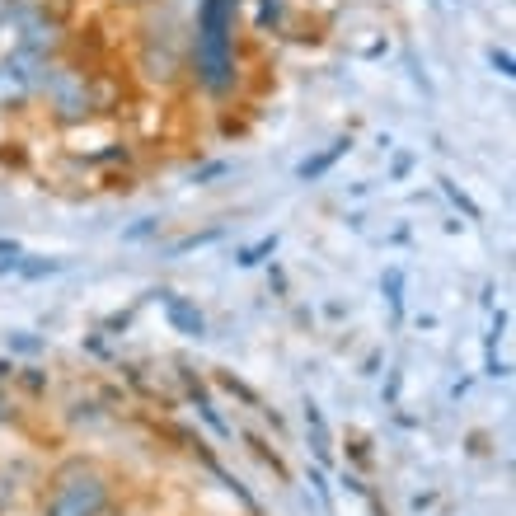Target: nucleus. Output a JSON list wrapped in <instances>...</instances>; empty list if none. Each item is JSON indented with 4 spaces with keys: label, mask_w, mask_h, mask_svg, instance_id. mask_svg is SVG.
I'll list each match as a JSON object with an SVG mask.
<instances>
[{
    "label": "nucleus",
    "mask_w": 516,
    "mask_h": 516,
    "mask_svg": "<svg viewBox=\"0 0 516 516\" xmlns=\"http://www.w3.org/2000/svg\"><path fill=\"white\" fill-rule=\"evenodd\" d=\"M66 273V258H43V254H24V263H19V273L24 282H43V277H57Z\"/></svg>",
    "instance_id": "obj_12"
},
{
    "label": "nucleus",
    "mask_w": 516,
    "mask_h": 516,
    "mask_svg": "<svg viewBox=\"0 0 516 516\" xmlns=\"http://www.w3.org/2000/svg\"><path fill=\"white\" fill-rule=\"evenodd\" d=\"M160 226H165L160 216H141V221H132V226L122 230V244H146V240H155V235H160Z\"/></svg>",
    "instance_id": "obj_16"
},
{
    "label": "nucleus",
    "mask_w": 516,
    "mask_h": 516,
    "mask_svg": "<svg viewBox=\"0 0 516 516\" xmlns=\"http://www.w3.org/2000/svg\"><path fill=\"white\" fill-rule=\"evenodd\" d=\"M409 174H413V155L409 151H404V155H395V165H390V179H409Z\"/></svg>",
    "instance_id": "obj_25"
},
{
    "label": "nucleus",
    "mask_w": 516,
    "mask_h": 516,
    "mask_svg": "<svg viewBox=\"0 0 516 516\" xmlns=\"http://www.w3.org/2000/svg\"><path fill=\"white\" fill-rule=\"evenodd\" d=\"M244 5H254L258 33H287L291 29V0H244Z\"/></svg>",
    "instance_id": "obj_8"
},
{
    "label": "nucleus",
    "mask_w": 516,
    "mask_h": 516,
    "mask_svg": "<svg viewBox=\"0 0 516 516\" xmlns=\"http://www.w3.org/2000/svg\"><path fill=\"white\" fill-rule=\"evenodd\" d=\"M15 357H0V385H5V380H15Z\"/></svg>",
    "instance_id": "obj_30"
},
{
    "label": "nucleus",
    "mask_w": 516,
    "mask_h": 516,
    "mask_svg": "<svg viewBox=\"0 0 516 516\" xmlns=\"http://www.w3.org/2000/svg\"><path fill=\"white\" fill-rule=\"evenodd\" d=\"M240 15L244 0H198L188 15V52H183V85L193 94L226 104L244 80L240 57Z\"/></svg>",
    "instance_id": "obj_1"
},
{
    "label": "nucleus",
    "mask_w": 516,
    "mask_h": 516,
    "mask_svg": "<svg viewBox=\"0 0 516 516\" xmlns=\"http://www.w3.org/2000/svg\"><path fill=\"white\" fill-rule=\"evenodd\" d=\"M221 235H226V226H207V230H193V235H183V240H174L165 249L169 258H179V254H188V249H202V244H216L221 240Z\"/></svg>",
    "instance_id": "obj_14"
},
{
    "label": "nucleus",
    "mask_w": 516,
    "mask_h": 516,
    "mask_svg": "<svg viewBox=\"0 0 516 516\" xmlns=\"http://www.w3.org/2000/svg\"><path fill=\"white\" fill-rule=\"evenodd\" d=\"M277 244H282V235H258L254 244H244L240 254H235V268H263V263H268V258L277 254Z\"/></svg>",
    "instance_id": "obj_11"
},
{
    "label": "nucleus",
    "mask_w": 516,
    "mask_h": 516,
    "mask_svg": "<svg viewBox=\"0 0 516 516\" xmlns=\"http://www.w3.org/2000/svg\"><path fill=\"white\" fill-rule=\"evenodd\" d=\"M5 352H10V357H43L47 338L29 334V329H15V334H5Z\"/></svg>",
    "instance_id": "obj_13"
},
{
    "label": "nucleus",
    "mask_w": 516,
    "mask_h": 516,
    "mask_svg": "<svg viewBox=\"0 0 516 516\" xmlns=\"http://www.w3.org/2000/svg\"><path fill=\"white\" fill-rule=\"evenodd\" d=\"M376 371H380V352H371V357L362 362V376H376Z\"/></svg>",
    "instance_id": "obj_31"
},
{
    "label": "nucleus",
    "mask_w": 516,
    "mask_h": 516,
    "mask_svg": "<svg viewBox=\"0 0 516 516\" xmlns=\"http://www.w3.org/2000/svg\"><path fill=\"white\" fill-rule=\"evenodd\" d=\"M226 174H235L230 160H207V165L193 169V183H216V179H226Z\"/></svg>",
    "instance_id": "obj_21"
},
{
    "label": "nucleus",
    "mask_w": 516,
    "mask_h": 516,
    "mask_svg": "<svg viewBox=\"0 0 516 516\" xmlns=\"http://www.w3.org/2000/svg\"><path fill=\"white\" fill-rule=\"evenodd\" d=\"M118 85L108 71L80 61L76 52L47 61L43 66V85H38V118L52 122L57 132H76L90 122H104L113 113Z\"/></svg>",
    "instance_id": "obj_2"
},
{
    "label": "nucleus",
    "mask_w": 516,
    "mask_h": 516,
    "mask_svg": "<svg viewBox=\"0 0 516 516\" xmlns=\"http://www.w3.org/2000/svg\"><path fill=\"white\" fill-rule=\"evenodd\" d=\"M305 479L315 484V493H319V502L334 512V488H329V479H324V465H315V470H305Z\"/></svg>",
    "instance_id": "obj_23"
},
{
    "label": "nucleus",
    "mask_w": 516,
    "mask_h": 516,
    "mask_svg": "<svg viewBox=\"0 0 516 516\" xmlns=\"http://www.w3.org/2000/svg\"><path fill=\"white\" fill-rule=\"evenodd\" d=\"M122 484L104 460L66 456L38 484V516H118Z\"/></svg>",
    "instance_id": "obj_3"
},
{
    "label": "nucleus",
    "mask_w": 516,
    "mask_h": 516,
    "mask_svg": "<svg viewBox=\"0 0 516 516\" xmlns=\"http://www.w3.org/2000/svg\"><path fill=\"white\" fill-rule=\"evenodd\" d=\"M399 385H404V371H399V366H390V380H385V404H390V409L399 404Z\"/></svg>",
    "instance_id": "obj_24"
},
{
    "label": "nucleus",
    "mask_w": 516,
    "mask_h": 516,
    "mask_svg": "<svg viewBox=\"0 0 516 516\" xmlns=\"http://www.w3.org/2000/svg\"><path fill=\"white\" fill-rule=\"evenodd\" d=\"M5 47H15L33 61H57L76 47V29L61 15L57 0H19L15 19L5 29Z\"/></svg>",
    "instance_id": "obj_4"
},
{
    "label": "nucleus",
    "mask_w": 516,
    "mask_h": 516,
    "mask_svg": "<svg viewBox=\"0 0 516 516\" xmlns=\"http://www.w3.org/2000/svg\"><path fill=\"white\" fill-rule=\"evenodd\" d=\"M343 155H352V137H338V141H329L324 151H315V155H305L301 165H296V179L301 183H319L329 169L343 160Z\"/></svg>",
    "instance_id": "obj_7"
},
{
    "label": "nucleus",
    "mask_w": 516,
    "mask_h": 516,
    "mask_svg": "<svg viewBox=\"0 0 516 516\" xmlns=\"http://www.w3.org/2000/svg\"><path fill=\"white\" fill-rule=\"evenodd\" d=\"M57 5H61V0H57Z\"/></svg>",
    "instance_id": "obj_34"
},
{
    "label": "nucleus",
    "mask_w": 516,
    "mask_h": 516,
    "mask_svg": "<svg viewBox=\"0 0 516 516\" xmlns=\"http://www.w3.org/2000/svg\"><path fill=\"white\" fill-rule=\"evenodd\" d=\"M488 66H493V71H498L502 80H512V76H516V57L507 52V47H488Z\"/></svg>",
    "instance_id": "obj_22"
},
{
    "label": "nucleus",
    "mask_w": 516,
    "mask_h": 516,
    "mask_svg": "<svg viewBox=\"0 0 516 516\" xmlns=\"http://www.w3.org/2000/svg\"><path fill=\"white\" fill-rule=\"evenodd\" d=\"M43 66L15 47H0V122H19L38 113V85H43Z\"/></svg>",
    "instance_id": "obj_5"
},
{
    "label": "nucleus",
    "mask_w": 516,
    "mask_h": 516,
    "mask_svg": "<svg viewBox=\"0 0 516 516\" xmlns=\"http://www.w3.org/2000/svg\"><path fill=\"white\" fill-rule=\"evenodd\" d=\"M127 324H132V310H118V315H108V319H104V334H122Z\"/></svg>",
    "instance_id": "obj_26"
},
{
    "label": "nucleus",
    "mask_w": 516,
    "mask_h": 516,
    "mask_svg": "<svg viewBox=\"0 0 516 516\" xmlns=\"http://www.w3.org/2000/svg\"><path fill=\"white\" fill-rule=\"evenodd\" d=\"M324 315H329V319H343L348 310H343V301H329V305H324Z\"/></svg>",
    "instance_id": "obj_32"
},
{
    "label": "nucleus",
    "mask_w": 516,
    "mask_h": 516,
    "mask_svg": "<svg viewBox=\"0 0 516 516\" xmlns=\"http://www.w3.org/2000/svg\"><path fill=\"white\" fill-rule=\"evenodd\" d=\"M268 282H273V291H277V296H287V273H282L277 263H273V268H268Z\"/></svg>",
    "instance_id": "obj_29"
},
{
    "label": "nucleus",
    "mask_w": 516,
    "mask_h": 516,
    "mask_svg": "<svg viewBox=\"0 0 516 516\" xmlns=\"http://www.w3.org/2000/svg\"><path fill=\"white\" fill-rule=\"evenodd\" d=\"M404 268L399 263H390L385 273H380V291H385V301H390V315H395V324H404Z\"/></svg>",
    "instance_id": "obj_10"
},
{
    "label": "nucleus",
    "mask_w": 516,
    "mask_h": 516,
    "mask_svg": "<svg viewBox=\"0 0 516 516\" xmlns=\"http://www.w3.org/2000/svg\"><path fill=\"white\" fill-rule=\"evenodd\" d=\"M15 5L19 0H0V47H5V29H10V19H15Z\"/></svg>",
    "instance_id": "obj_27"
},
{
    "label": "nucleus",
    "mask_w": 516,
    "mask_h": 516,
    "mask_svg": "<svg viewBox=\"0 0 516 516\" xmlns=\"http://www.w3.org/2000/svg\"><path fill=\"white\" fill-rule=\"evenodd\" d=\"M24 254H29V249H24L19 240H5V235H0V277H15L19 263H24Z\"/></svg>",
    "instance_id": "obj_19"
},
{
    "label": "nucleus",
    "mask_w": 516,
    "mask_h": 516,
    "mask_svg": "<svg viewBox=\"0 0 516 516\" xmlns=\"http://www.w3.org/2000/svg\"><path fill=\"white\" fill-rule=\"evenodd\" d=\"M305 427H310V446H315V460H319V465H334V451H329V446H334V441H329V423H324V413H319L315 399L305 404Z\"/></svg>",
    "instance_id": "obj_9"
},
{
    "label": "nucleus",
    "mask_w": 516,
    "mask_h": 516,
    "mask_svg": "<svg viewBox=\"0 0 516 516\" xmlns=\"http://www.w3.org/2000/svg\"><path fill=\"white\" fill-rule=\"evenodd\" d=\"M10 385H19V390H29L33 399H43L52 380H47V371H38V366H15V380H10Z\"/></svg>",
    "instance_id": "obj_15"
},
{
    "label": "nucleus",
    "mask_w": 516,
    "mask_h": 516,
    "mask_svg": "<svg viewBox=\"0 0 516 516\" xmlns=\"http://www.w3.org/2000/svg\"><path fill=\"white\" fill-rule=\"evenodd\" d=\"M437 183H441V193H446V198L456 202V207H460V212H465V216H470V221H479V216H484V212H479V202H474V198H470V193H465V188H460L456 179H437Z\"/></svg>",
    "instance_id": "obj_18"
},
{
    "label": "nucleus",
    "mask_w": 516,
    "mask_h": 516,
    "mask_svg": "<svg viewBox=\"0 0 516 516\" xmlns=\"http://www.w3.org/2000/svg\"><path fill=\"white\" fill-rule=\"evenodd\" d=\"M155 301H160V310H165V319H169V329L179 338H193V343H202V338L212 334V324H207V315H202V305L193 301V296H183V291H174V287H160V291H151Z\"/></svg>",
    "instance_id": "obj_6"
},
{
    "label": "nucleus",
    "mask_w": 516,
    "mask_h": 516,
    "mask_svg": "<svg viewBox=\"0 0 516 516\" xmlns=\"http://www.w3.org/2000/svg\"><path fill=\"white\" fill-rule=\"evenodd\" d=\"M15 418V399H10V390L0 385V423H10Z\"/></svg>",
    "instance_id": "obj_28"
},
{
    "label": "nucleus",
    "mask_w": 516,
    "mask_h": 516,
    "mask_svg": "<svg viewBox=\"0 0 516 516\" xmlns=\"http://www.w3.org/2000/svg\"><path fill=\"white\" fill-rule=\"evenodd\" d=\"M216 385H221V390H230L235 399H244L249 409H263V399H258V390H249V385H244L240 376H230V371H216Z\"/></svg>",
    "instance_id": "obj_17"
},
{
    "label": "nucleus",
    "mask_w": 516,
    "mask_h": 516,
    "mask_svg": "<svg viewBox=\"0 0 516 516\" xmlns=\"http://www.w3.org/2000/svg\"><path fill=\"white\" fill-rule=\"evenodd\" d=\"M113 5H122V10H146L151 0H113Z\"/></svg>",
    "instance_id": "obj_33"
},
{
    "label": "nucleus",
    "mask_w": 516,
    "mask_h": 516,
    "mask_svg": "<svg viewBox=\"0 0 516 516\" xmlns=\"http://www.w3.org/2000/svg\"><path fill=\"white\" fill-rule=\"evenodd\" d=\"M198 418H202V423H207V427H212V432H216V437H221V441H230V423H226V418H221V413H216V404H212V399H202V404H198Z\"/></svg>",
    "instance_id": "obj_20"
}]
</instances>
